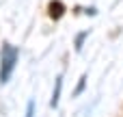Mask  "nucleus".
<instances>
[{
	"instance_id": "f257e3e1",
	"label": "nucleus",
	"mask_w": 123,
	"mask_h": 117,
	"mask_svg": "<svg viewBox=\"0 0 123 117\" xmlns=\"http://www.w3.org/2000/svg\"><path fill=\"white\" fill-rule=\"evenodd\" d=\"M17 63H19V48L4 41L0 50V85H6L13 78Z\"/></svg>"
},
{
	"instance_id": "f03ea898",
	"label": "nucleus",
	"mask_w": 123,
	"mask_h": 117,
	"mask_svg": "<svg viewBox=\"0 0 123 117\" xmlns=\"http://www.w3.org/2000/svg\"><path fill=\"white\" fill-rule=\"evenodd\" d=\"M65 4H63V0H50L48 2V15L52 17V20H61L63 15H65Z\"/></svg>"
},
{
	"instance_id": "7ed1b4c3",
	"label": "nucleus",
	"mask_w": 123,
	"mask_h": 117,
	"mask_svg": "<svg viewBox=\"0 0 123 117\" xmlns=\"http://www.w3.org/2000/svg\"><path fill=\"white\" fill-rule=\"evenodd\" d=\"M61 93H63V74H58L54 78V89H52V98H50V106L56 109L61 102Z\"/></svg>"
},
{
	"instance_id": "20e7f679",
	"label": "nucleus",
	"mask_w": 123,
	"mask_h": 117,
	"mask_svg": "<svg viewBox=\"0 0 123 117\" xmlns=\"http://www.w3.org/2000/svg\"><path fill=\"white\" fill-rule=\"evenodd\" d=\"M89 39V30H82V33H78L76 35V39H74V48H76V52H82V48H84V41Z\"/></svg>"
},
{
	"instance_id": "39448f33",
	"label": "nucleus",
	"mask_w": 123,
	"mask_h": 117,
	"mask_svg": "<svg viewBox=\"0 0 123 117\" xmlns=\"http://www.w3.org/2000/svg\"><path fill=\"white\" fill-rule=\"evenodd\" d=\"M84 87H86V74H82V76H80V83H78V87H76V91H74V98H78V96H82V91H84Z\"/></svg>"
},
{
	"instance_id": "423d86ee",
	"label": "nucleus",
	"mask_w": 123,
	"mask_h": 117,
	"mask_svg": "<svg viewBox=\"0 0 123 117\" xmlns=\"http://www.w3.org/2000/svg\"><path fill=\"white\" fill-rule=\"evenodd\" d=\"M26 117H35V100H28V104H26Z\"/></svg>"
}]
</instances>
